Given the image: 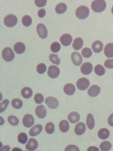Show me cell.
Instances as JSON below:
<instances>
[{
	"instance_id": "18",
	"label": "cell",
	"mask_w": 113,
	"mask_h": 151,
	"mask_svg": "<svg viewBox=\"0 0 113 151\" xmlns=\"http://www.w3.org/2000/svg\"><path fill=\"white\" fill-rule=\"evenodd\" d=\"M42 129L43 127L41 125L36 124L31 128L29 132V134L31 136H36L41 132Z\"/></svg>"
},
{
	"instance_id": "28",
	"label": "cell",
	"mask_w": 113,
	"mask_h": 151,
	"mask_svg": "<svg viewBox=\"0 0 113 151\" xmlns=\"http://www.w3.org/2000/svg\"><path fill=\"white\" fill-rule=\"evenodd\" d=\"M86 124L90 129H92L94 128L95 125V122L92 114L89 113L87 116L86 118Z\"/></svg>"
},
{
	"instance_id": "44",
	"label": "cell",
	"mask_w": 113,
	"mask_h": 151,
	"mask_svg": "<svg viewBox=\"0 0 113 151\" xmlns=\"http://www.w3.org/2000/svg\"><path fill=\"white\" fill-rule=\"evenodd\" d=\"M34 3L36 5L39 7H42L44 6L47 3L46 0H34Z\"/></svg>"
},
{
	"instance_id": "34",
	"label": "cell",
	"mask_w": 113,
	"mask_h": 151,
	"mask_svg": "<svg viewBox=\"0 0 113 151\" xmlns=\"http://www.w3.org/2000/svg\"><path fill=\"white\" fill-rule=\"evenodd\" d=\"M61 46L60 44L57 42H52L50 46V49L54 53L58 52L60 50Z\"/></svg>"
},
{
	"instance_id": "5",
	"label": "cell",
	"mask_w": 113,
	"mask_h": 151,
	"mask_svg": "<svg viewBox=\"0 0 113 151\" xmlns=\"http://www.w3.org/2000/svg\"><path fill=\"white\" fill-rule=\"evenodd\" d=\"M90 85L89 80L85 77L79 78L77 81L76 86L77 88L81 91L86 90Z\"/></svg>"
},
{
	"instance_id": "51",
	"label": "cell",
	"mask_w": 113,
	"mask_h": 151,
	"mask_svg": "<svg viewBox=\"0 0 113 151\" xmlns=\"http://www.w3.org/2000/svg\"><path fill=\"white\" fill-rule=\"evenodd\" d=\"M3 95L1 92H0V101L2 99Z\"/></svg>"
},
{
	"instance_id": "54",
	"label": "cell",
	"mask_w": 113,
	"mask_h": 151,
	"mask_svg": "<svg viewBox=\"0 0 113 151\" xmlns=\"http://www.w3.org/2000/svg\"></svg>"
},
{
	"instance_id": "39",
	"label": "cell",
	"mask_w": 113,
	"mask_h": 151,
	"mask_svg": "<svg viewBox=\"0 0 113 151\" xmlns=\"http://www.w3.org/2000/svg\"><path fill=\"white\" fill-rule=\"evenodd\" d=\"M36 70L39 74H42L44 73L46 70V65L42 63H41L36 66Z\"/></svg>"
},
{
	"instance_id": "53",
	"label": "cell",
	"mask_w": 113,
	"mask_h": 151,
	"mask_svg": "<svg viewBox=\"0 0 113 151\" xmlns=\"http://www.w3.org/2000/svg\"><path fill=\"white\" fill-rule=\"evenodd\" d=\"M24 151H27L25 150Z\"/></svg>"
},
{
	"instance_id": "12",
	"label": "cell",
	"mask_w": 113,
	"mask_h": 151,
	"mask_svg": "<svg viewBox=\"0 0 113 151\" xmlns=\"http://www.w3.org/2000/svg\"><path fill=\"white\" fill-rule=\"evenodd\" d=\"M60 41L63 46H67L71 43L72 41V37L69 34H64L61 36Z\"/></svg>"
},
{
	"instance_id": "8",
	"label": "cell",
	"mask_w": 113,
	"mask_h": 151,
	"mask_svg": "<svg viewBox=\"0 0 113 151\" xmlns=\"http://www.w3.org/2000/svg\"><path fill=\"white\" fill-rule=\"evenodd\" d=\"M36 31L37 34L42 39L46 38L48 35V31L45 25L42 23H40L36 26Z\"/></svg>"
},
{
	"instance_id": "7",
	"label": "cell",
	"mask_w": 113,
	"mask_h": 151,
	"mask_svg": "<svg viewBox=\"0 0 113 151\" xmlns=\"http://www.w3.org/2000/svg\"><path fill=\"white\" fill-rule=\"evenodd\" d=\"M46 106L51 109H55L59 106V102L58 100L53 96H48L46 97L45 101Z\"/></svg>"
},
{
	"instance_id": "23",
	"label": "cell",
	"mask_w": 113,
	"mask_h": 151,
	"mask_svg": "<svg viewBox=\"0 0 113 151\" xmlns=\"http://www.w3.org/2000/svg\"><path fill=\"white\" fill-rule=\"evenodd\" d=\"M84 44L82 39L80 37H77L74 40L72 46L75 50H78L80 49L83 47Z\"/></svg>"
},
{
	"instance_id": "19",
	"label": "cell",
	"mask_w": 113,
	"mask_h": 151,
	"mask_svg": "<svg viewBox=\"0 0 113 151\" xmlns=\"http://www.w3.org/2000/svg\"><path fill=\"white\" fill-rule=\"evenodd\" d=\"M103 44L102 42L97 40L93 42L92 45V47L93 51L96 53L101 52L103 49Z\"/></svg>"
},
{
	"instance_id": "15",
	"label": "cell",
	"mask_w": 113,
	"mask_h": 151,
	"mask_svg": "<svg viewBox=\"0 0 113 151\" xmlns=\"http://www.w3.org/2000/svg\"><path fill=\"white\" fill-rule=\"evenodd\" d=\"M38 146V143L36 139L33 138L29 139L26 145L25 148L28 150L33 151L36 150Z\"/></svg>"
},
{
	"instance_id": "1",
	"label": "cell",
	"mask_w": 113,
	"mask_h": 151,
	"mask_svg": "<svg viewBox=\"0 0 113 151\" xmlns=\"http://www.w3.org/2000/svg\"><path fill=\"white\" fill-rule=\"evenodd\" d=\"M106 2L104 0H94L91 4L92 9L97 13H100L103 12L106 9Z\"/></svg>"
},
{
	"instance_id": "20",
	"label": "cell",
	"mask_w": 113,
	"mask_h": 151,
	"mask_svg": "<svg viewBox=\"0 0 113 151\" xmlns=\"http://www.w3.org/2000/svg\"><path fill=\"white\" fill-rule=\"evenodd\" d=\"M113 43H109L107 44L104 48V53L105 55L109 58H112L113 57Z\"/></svg>"
},
{
	"instance_id": "14",
	"label": "cell",
	"mask_w": 113,
	"mask_h": 151,
	"mask_svg": "<svg viewBox=\"0 0 113 151\" xmlns=\"http://www.w3.org/2000/svg\"><path fill=\"white\" fill-rule=\"evenodd\" d=\"M101 89L100 87L96 85H93L88 90L87 94L92 97H95L100 93Z\"/></svg>"
},
{
	"instance_id": "29",
	"label": "cell",
	"mask_w": 113,
	"mask_h": 151,
	"mask_svg": "<svg viewBox=\"0 0 113 151\" xmlns=\"http://www.w3.org/2000/svg\"><path fill=\"white\" fill-rule=\"evenodd\" d=\"M112 147L111 142L107 141L102 142L100 145V148L102 151H109L111 149Z\"/></svg>"
},
{
	"instance_id": "49",
	"label": "cell",
	"mask_w": 113,
	"mask_h": 151,
	"mask_svg": "<svg viewBox=\"0 0 113 151\" xmlns=\"http://www.w3.org/2000/svg\"><path fill=\"white\" fill-rule=\"evenodd\" d=\"M11 151H23V150L19 148L15 147L13 148Z\"/></svg>"
},
{
	"instance_id": "37",
	"label": "cell",
	"mask_w": 113,
	"mask_h": 151,
	"mask_svg": "<svg viewBox=\"0 0 113 151\" xmlns=\"http://www.w3.org/2000/svg\"><path fill=\"white\" fill-rule=\"evenodd\" d=\"M81 54L84 57L87 58L91 56L92 52L90 48L85 47L83 48L82 50Z\"/></svg>"
},
{
	"instance_id": "16",
	"label": "cell",
	"mask_w": 113,
	"mask_h": 151,
	"mask_svg": "<svg viewBox=\"0 0 113 151\" xmlns=\"http://www.w3.org/2000/svg\"><path fill=\"white\" fill-rule=\"evenodd\" d=\"M86 129V126L85 124L82 122H79L76 124L74 131L76 134L80 135L84 133Z\"/></svg>"
},
{
	"instance_id": "45",
	"label": "cell",
	"mask_w": 113,
	"mask_h": 151,
	"mask_svg": "<svg viewBox=\"0 0 113 151\" xmlns=\"http://www.w3.org/2000/svg\"><path fill=\"white\" fill-rule=\"evenodd\" d=\"M46 14V10L44 9H40L37 12L38 16L41 18L44 17L45 16Z\"/></svg>"
},
{
	"instance_id": "4",
	"label": "cell",
	"mask_w": 113,
	"mask_h": 151,
	"mask_svg": "<svg viewBox=\"0 0 113 151\" xmlns=\"http://www.w3.org/2000/svg\"><path fill=\"white\" fill-rule=\"evenodd\" d=\"M18 19L13 14H10L6 16L4 18V22L6 26L12 27L17 23Z\"/></svg>"
},
{
	"instance_id": "3",
	"label": "cell",
	"mask_w": 113,
	"mask_h": 151,
	"mask_svg": "<svg viewBox=\"0 0 113 151\" xmlns=\"http://www.w3.org/2000/svg\"><path fill=\"white\" fill-rule=\"evenodd\" d=\"M1 55L4 60L8 62L13 60L15 57V54L12 50L8 47H6L3 49Z\"/></svg>"
},
{
	"instance_id": "25",
	"label": "cell",
	"mask_w": 113,
	"mask_h": 151,
	"mask_svg": "<svg viewBox=\"0 0 113 151\" xmlns=\"http://www.w3.org/2000/svg\"><path fill=\"white\" fill-rule=\"evenodd\" d=\"M21 94L23 97L25 99H29L32 95V90L28 87L23 88L21 91Z\"/></svg>"
},
{
	"instance_id": "13",
	"label": "cell",
	"mask_w": 113,
	"mask_h": 151,
	"mask_svg": "<svg viewBox=\"0 0 113 151\" xmlns=\"http://www.w3.org/2000/svg\"><path fill=\"white\" fill-rule=\"evenodd\" d=\"M35 114L39 118L42 119L44 118L47 114L46 109L43 105L38 106L35 110Z\"/></svg>"
},
{
	"instance_id": "6",
	"label": "cell",
	"mask_w": 113,
	"mask_h": 151,
	"mask_svg": "<svg viewBox=\"0 0 113 151\" xmlns=\"http://www.w3.org/2000/svg\"><path fill=\"white\" fill-rule=\"evenodd\" d=\"M60 70L58 67L54 65L49 66L48 68L47 73L48 76L52 78H55L59 75Z\"/></svg>"
},
{
	"instance_id": "46",
	"label": "cell",
	"mask_w": 113,
	"mask_h": 151,
	"mask_svg": "<svg viewBox=\"0 0 113 151\" xmlns=\"http://www.w3.org/2000/svg\"><path fill=\"white\" fill-rule=\"evenodd\" d=\"M113 113L111 114L109 116L108 119V123L110 126L112 127L113 126Z\"/></svg>"
},
{
	"instance_id": "32",
	"label": "cell",
	"mask_w": 113,
	"mask_h": 151,
	"mask_svg": "<svg viewBox=\"0 0 113 151\" xmlns=\"http://www.w3.org/2000/svg\"><path fill=\"white\" fill-rule=\"evenodd\" d=\"M21 22L24 26L27 27L30 26L31 24L32 19L29 16L25 15L22 18Z\"/></svg>"
},
{
	"instance_id": "35",
	"label": "cell",
	"mask_w": 113,
	"mask_h": 151,
	"mask_svg": "<svg viewBox=\"0 0 113 151\" xmlns=\"http://www.w3.org/2000/svg\"><path fill=\"white\" fill-rule=\"evenodd\" d=\"M49 59L53 63L59 65L61 62V60L58 57V55L54 54H50L49 56Z\"/></svg>"
},
{
	"instance_id": "52",
	"label": "cell",
	"mask_w": 113,
	"mask_h": 151,
	"mask_svg": "<svg viewBox=\"0 0 113 151\" xmlns=\"http://www.w3.org/2000/svg\"><path fill=\"white\" fill-rule=\"evenodd\" d=\"M2 143L0 141V148L2 147Z\"/></svg>"
},
{
	"instance_id": "33",
	"label": "cell",
	"mask_w": 113,
	"mask_h": 151,
	"mask_svg": "<svg viewBox=\"0 0 113 151\" xmlns=\"http://www.w3.org/2000/svg\"><path fill=\"white\" fill-rule=\"evenodd\" d=\"M54 125L53 123L48 122L46 123L45 127V130L47 134H52L54 132Z\"/></svg>"
},
{
	"instance_id": "21",
	"label": "cell",
	"mask_w": 113,
	"mask_h": 151,
	"mask_svg": "<svg viewBox=\"0 0 113 151\" xmlns=\"http://www.w3.org/2000/svg\"><path fill=\"white\" fill-rule=\"evenodd\" d=\"M13 49L16 53L21 54L25 51L26 46L24 43L21 42H18L14 45Z\"/></svg>"
},
{
	"instance_id": "40",
	"label": "cell",
	"mask_w": 113,
	"mask_h": 151,
	"mask_svg": "<svg viewBox=\"0 0 113 151\" xmlns=\"http://www.w3.org/2000/svg\"><path fill=\"white\" fill-rule=\"evenodd\" d=\"M9 103L8 99H5L0 103V113H2L6 109Z\"/></svg>"
},
{
	"instance_id": "42",
	"label": "cell",
	"mask_w": 113,
	"mask_h": 151,
	"mask_svg": "<svg viewBox=\"0 0 113 151\" xmlns=\"http://www.w3.org/2000/svg\"><path fill=\"white\" fill-rule=\"evenodd\" d=\"M64 151H80V150L77 146L73 145H70L66 147Z\"/></svg>"
},
{
	"instance_id": "31",
	"label": "cell",
	"mask_w": 113,
	"mask_h": 151,
	"mask_svg": "<svg viewBox=\"0 0 113 151\" xmlns=\"http://www.w3.org/2000/svg\"><path fill=\"white\" fill-rule=\"evenodd\" d=\"M12 106L15 109H18L21 108L23 106V102L20 99L15 98L11 101Z\"/></svg>"
},
{
	"instance_id": "48",
	"label": "cell",
	"mask_w": 113,
	"mask_h": 151,
	"mask_svg": "<svg viewBox=\"0 0 113 151\" xmlns=\"http://www.w3.org/2000/svg\"><path fill=\"white\" fill-rule=\"evenodd\" d=\"M87 151H99V150L98 147L94 146H91L88 148Z\"/></svg>"
},
{
	"instance_id": "43",
	"label": "cell",
	"mask_w": 113,
	"mask_h": 151,
	"mask_svg": "<svg viewBox=\"0 0 113 151\" xmlns=\"http://www.w3.org/2000/svg\"><path fill=\"white\" fill-rule=\"evenodd\" d=\"M104 66L108 68L112 69L113 68V59H107L104 62Z\"/></svg>"
},
{
	"instance_id": "30",
	"label": "cell",
	"mask_w": 113,
	"mask_h": 151,
	"mask_svg": "<svg viewBox=\"0 0 113 151\" xmlns=\"http://www.w3.org/2000/svg\"><path fill=\"white\" fill-rule=\"evenodd\" d=\"M94 71L97 75L100 76L103 75L105 72L104 68L100 64L97 65L95 66Z\"/></svg>"
},
{
	"instance_id": "41",
	"label": "cell",
	"mask_w": 113,
	"mask_h": 151,
	"mask_svg": "<svg viewBox=\"0 0 113 151\" xmlns=\"http://www.w3.org/2000/svg\"><path fill=\"white\" fill-rule=\"evenodd\" d=\"M34 99L36 103L39 104L41 103L44 101V97L42 94L37 93L35 95Z\"/></svg>"
},
{
	"instance_id": "27",
	"label": "cell",
	"mask_w": 113,
	"mask_h": 151,
	"mask_svg": "<svg viewBox=\"0 0 113 151\" xmlns=\"http://www.w3.org/2000/svg\"><path fill=\"white\" fill-rule=\"evenodd\" d=\"M59 128L62 132L64 133L67 132L69 128L68 122L66 120H61L59 124Z\"/></svg>"
},
{
	"instance_id": "9",
	"label": "cell",
	"mask_w": 113,
	"mask_h": 151,
	"mask_svg": "<svg viewBox=\"0 0 113 151\" xmlns=\"http://www.w3.org/2000/svg\"><path fill=\"white\" fill-rule=\"evenodd\" d=\"M23 125L26 127H30L34 124V119L33 116L30 114H26L22 119Z\"/></svg>"
},
{
	"instance_id": "10",
	"label": "cell",
	"mask_w": 113,
	"mask_h": 151,
	"mask_svg": "<svg viewBox=\"0 0 113 151\" xmlns=\"http://www.w3.org/2000/svg\"><path fill=\"white\" fill-rule=\"evenodd\" d=\"M93 65L89 62L84 63L80 67L81 73L84 75H88L91 73L93 70Z\"/></svg>"
},
{
	"instance_id": "24",
	"label": "cell",
	"mask_w": 113,
	"mask_h": 151,
	"mask_svg": "<svg viewBox=\"0 0 113 151\" xmlns=\"http://www.w3.org/2000/svg\"><path fill=\"white\" fill-rule=\"evenodd\" d=\"M98 136L99 138L102 139H107L109 136L110 132L109 130L106 128L100 129L98 132Z\"/></svg>"
},
{
	"instance_id": "38",
	"label": "cell",
	"mask_w": 113,
	"mask_h": 151,
	"mask_svg": "<svg viewBox=\"0 0 113 151\" xmlns=\"http://www.w3.org/2000/svg\"><path fill=\"white\" fill-rule=\"evenodd\" d=\"M18 140L20 143L24 144L26 143L28 139L27 134L24 132H21L18 135Z\"/></svg>"
},
{
	"instance_id": "22",
	"label": "cell",
	"mask_w": 113,
	"mask_h": 151,
	"mask_svg": "<svg viewBox=\"0 0 113 151\" xmlns=\"http://www.w3.org/2000/svg\"><path fill=\"white\" fill-rule=\"evenodd\" d=\"M79 114L77 112L75 111H72L68 115L67 119L70 122L75 123L80 119Z\"/></svg>"
},
{
	"instance_id": "2",
	"label": "cell",
	"mask_w": 113,
	"mask_h": 151,
	"mask_svg": "<svg viewBox=\"0 0 113 151\" xmlns=\"http://www.w3.org/2000/svg\"><path fill=\"white\" fill-rule=\"evenodd\" d=\"M75 13L76 16L79 19H84L89 15V9L86 6L81 5L77 8Z\"/></svg>"
},
{
	"instance_id": "50",
	"label": "cell",
	"mask_w": 113,
	"mask_h": 151,
	"mask_svg": "<svg viewBox=\"0 0 113 151\" xmlns=\"http://www.w3.org/2000/svg\"><path fill=\"white\" fill-rule=\"evenodd\" d=\"M4 118L0 116V126L3 125L4 123Z\"/></svg>"
},
{
	"instance_id": "17",
	"label": "cell",
	"mask_w": 113,
	"mask_h": 151,
	"mask_svg": "<svg viewBox=\"0 0 113 151\" xmlns=\"http://www.w3.org/2000/svg\"><path fill=\"white\" fill-rule=\"evenodd\" d=\"M63 90L66 94L71 96L73 95L75 93L76 88L73 84L69 83L64 86Z\"/></svg>"
},
{
	"instance_id": "47",
	"label": "cell",
	"mask_w": 113,
	"mask_h": 151,
	"mask_svg": "<svg viewBox=\"0 0 113 151\" xmlns=\"http://www.w3.org/2000/svg\"><path fill=\"white\" fill-rule=\"evenodd\" d=\"M10 149V147L9 145H4L0 148V151H9Z\"/></svg>"
},
{
	"instance_id": "11",
	"label": "cell",
	"mask_w": 113,
	"mask_h": 151,
	"mask_svg": "<svg viewBox=\"0 0 113 151\" xmlns=\"http://www.w3.org/2000/svg\"><path fill=\"white\" fill-rule=\"evenodd\" d=\"M71 58L73 63L76 66L80 65L82 62V55L77 52L74 51L72 53Z\"/></svg>"
},
{
	"instance_id": "36",
	"label": "cell",
	"mask_w": 113,
	"mask_h": 151,
	"mask_svg": "<svg viewBox=\"0 0 113 151\" xmlns=\"http://www.w3.org/2000/svg\"><path fill=\"white\" fill-rule=\"evenodd\" d=\"M9 123L11 125L16 126L19 123V120L15 116L12 115L9 116L7 118Z\"/></svg>"
},
{
	"instance_id": "26",
	"label": "cell",
	"mask_w": 113,
	"mask_h": 151,
	"mask_svg": "<svg viewBox=\"0 0 113 151\" xmlns=\"http://www.w3.org/2000/svg\"><path fill=\"white\" fill-rule=\"evenodd\" d=\"M67 9V6L64 3H60L57 4L55 7V11L56 13L61 14L64 13Z\"/></svg>"
}]
</instances>
